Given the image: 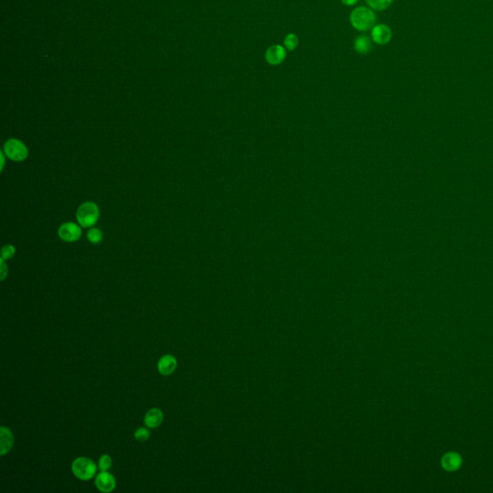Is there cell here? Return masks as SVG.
<instances>
[{
  "instance_id": "6da1fadb",
  "label": "cell",
  "mask_w": 493,
  "mask_h": 493,
  "mask_svg": "<svg viewBox=\"0 0 493 493\" xmlns=\"http://www.w3.org/2000/svg\"><path fill=\"white\" fill-rule=\"evenodd\" d=\"M351 26L358 31H367L372 29L376 24V15L371 9L366 7L356 8L350 16Z\"/></svg>"
},
{
  "instance_id": "7a4b0ae2",
  "label": "cell",
  "mask_w": 493,
  "mask_h": 493,
  "mask_svg": "<svg viewBox=\"0 0 493 493\" xmlns=\"http://www.w3.org/2000/svg\"><path fill=\"white\" fill-rule=\"evenodd\" d=\"M76 219L82 227H92L100 219V208L95 202H84L77 209Z\"/></svg>"
},
{
  "instance_id": "3957f363",
  "label": "cell",
  "mask_w": 493,
  "mask_h": 493,
  "mask_svg": "<svg viewBox=\"0 0 493 493\" xmlns=\"http://www.w3.org/2000/svg\"><path fill=\"white\" fill-rule=\"evenodd\" d=\"M72 470L77 479L81 481H89L96 475L97 465L91 459L80 457L74 460Z\"/></svg>"
},
{
  "instance_id": "277c9868",
  "label": "cell",
  "mask_w": 493,
  "mask_h": 493,
  "mask_svg": "<svg viewBox=\"0 0 493 493\" xmlns=\"http://www.w3.org/2000/svg\"><path fill=\"white\" fill-rule=\"evenodd\" d=\"M4 153L9 159L19 162L28 156V150L26 145L17 139H10L4 145Z\"/></svg>"
},
{
  "instance_id": "5b68a950",
  "label": "cell",
  "mask_w": 493,
  "mask_h": 493,
  "mask_svg": "<svg viewBox=\"0 0 493 493\" xmlns=\"http://www.w3.org/2000/svg\"><path fill=\"white\" fill-rule=\"evenodd\" d=\"M58 234L65 242H76L81 237L82 230L75 223H66L59 227Z\"/></svg>"
},
{
  "instance_id": "8992f818",
  "label": "cell",
  "mask_w": 493,
  "mask_h": 493,
  "mask_svg": "<svg viewBox=\"0 0 493 493\" xmlns=\"http://www.w3.org/2000/svg\"><path fill=\"white\" fill-rule=\"evenodd\" d=\"M286 58V51L280 44H274L268 48L265 53V59L271 66H278L284 63Z\"/></svg>"
},
{
  "instance_id": "52a82bcc",
  "label": "cell",
  "mask_w": 493,
  "mask_h": 493,
  "mask_svg": "<svg viewBox=\"0 0 493 493\" xmlns=\"http://www.w3.org/2000/svg\"><path fill=\"white\" fill-rule=\"evenodd\" d=\"M116 485V479L107 471H101L96 478V485L101 492H112Z\"/></svg>"
},
{
  "instance_id": "ba28073f",
  "label": "cell",
  "mask_w": 493,
  "mask_h": 493,
  "mask_svg": "<svg viewBox=\"0 0 493 493\" xmlns=\"http://www.w3.org/2000/svg\"><path fill=\"white\" fill-rule=\"evenodd\" d=\"M371 37H372V40L376 43L384 45L391 41L392 31L389 28V26L385 25H377L372 28Z\"/></svg>"
},
{
  "instance_id": "9c48e42d",
  "label": "cell",
  "mask_w": 493,
  "mask_h": 493,
  "mask_svg": "<svg viewBox=\"0 0 493 493\" xmlns=\"http://www.w3.org/2000/svg\"><path fill=\"white\" fill-rule=\"evenodd\" d=\"M159 373L163 376H169L173 374L176 371L177 367V361L175 357L171 355H165L163 356L158 361Z\"/></svg>"
},
{
  "instance_id": "30bf717a",
  "label": "cell",
  "mask_w": 493,
  "mask_h": 493,
  "mask_svg": "<svg viewBox=\"0 0 493 493\" xmlns=\"http://www.w3.org/2000/svg\"><path fill=\"white\" fill-rule=\"evenodd\" d=\"M461 457L458 453L450 452L445 454L441 459V465L447 471H456L461 465Z\"/></svg>"
},
{
  "instance_id": "8fae6325",
  "label": "cell",
  "mask_w": 493,
  "mask_h": 493,
  "mask_svg": "<svg viewBox=\"0 0 493 493\" xmlns=\"http://www.w3.org/2000/svg\"><path fill=\"white\" fill-rule=\"evenodd\" d=\"M163 420H164V414H163L162 410L157 409V408H154V409L149 410L146 413L144 423L148 428L154 429V428L160 426L162 424Z\"/></svg>"
},
{
  "instance_id": "7c38bea8",
  "label": "cell",
  "mask_w": 493,
  "mask_h": 493,
  "mask_svg": "<svg viewBox=\"0 0 493 493\" xmlns=\"http://www.w3.org/2000/svg\"><path fill=\"white\" fill-rule=\"evenodd\" d=\"M0 434H1V456H4L7 454L13 447L14 444V436L11 433V431L6 427H1L0 429Z\"/></svg>"
},
{
  "instance_id": "4fadbf2b",
  "label": "cell",
  "mask_w": 493,
  "mask_h": 493,
  "mask_svg": "<svg viewBox=\"0 0 493 493\" xmlns=\"http://www.w3.org/2000/svg\"><path fill=\"white\" fill-rule=\"evenodd\" d=\"M354 45H355L356 51L360 54H362V55L368 54L372 49L371 40L366 35H361L360 37H358L355 41Z\"/></svg>"
},
{
  "instance_id": "5bb4252c",
  "label": "cell",
  "mask_w": 493,
  "mask_h": 493,
  "mask_svg": "<svg viewBox=\"0 0 493 493\" xmlns=\"http://www.w3.org/2000/svg\"><path fill=\"white\" fill-rule=\"evenodd\" d=\"M394 0H366V3L370 8L376 11H383L388 8Z\"/></svg>"
},
{
  "instance_id": "9a60e30c",
  "label": "cell",
  "mask_w": 493,
  "mask_h": 493,
  "mask_svg": "<svg viewBox=\"0 0 493 493\" xmlns=\"http://www.w3.org/2000/svg\"><path fill=\"white\" fill-rule=\"evenodd\" d=\"M285 49L287 51H295L299 44V39H298V36L296 34L290 33L288 35H286V37L285 38Z\"/></svg>"
},
{
  "instance_id": "2e32d148",
  "label": "cell",
  "mask_w": 493,
  "mask_h": 493,
  "mask_svg": "<svg viewBox=\"0 0 493 493\" xmlns=\"http://www.w3.org/2000/svg\"><path fill=\"white\" fill-rule=\"evenodd\" d=\"M87 236H88V240L92 244H99L103 239V234L99 228H91Z\"/></svg>"
},
{
  "instance_id": "e0dca14e",
  "label": "cell",
  "mask_w": 493,
  "mask_h": 493,
  "mask_svg": "<svg viewBox=\"0 0 493 493\" xmlns=\"http://www.w3.org/2000/svg\"><path fill=\"white\" fill-rule=\"evenodd\" d=\"M134 436H135L136 440L144 442V441H147L150 438L151 432L147 428H139V429L136 430Z\"/></svg>"
},
{
  "instance_id": "ac0fdd59",
  "label": "cell",
  "mask_w": 493,
  "mask_h": 493,
  "mask_svg": "<svg viewBox=\"0 0 493 493\" xmlns=\"http://www.w3.org/2000/svg\"><path fill=\"white\" fill-rule=\"evenodd\" d=\"M16 253V249L12 245H6L1 250V259L4 260H11Z\"/></svg>"
},
{
  "instance_id": "d6986e66",
  "label": "cell",
  "mask_w": 493,
  "mask_h": 493,
  "mask_svg": "<svg viewBox=\"0 0 493 493\" xmlns=\"http://www.w3.org/2000/svg\"><path fill=\"white\" fill-rule=\"evenodd\" d=\"M112 466V459L108 455H103L99 461V467L101 471H108Z\"/></svg>"
},
{
  "instance_id": "ffe728a7",
  "label": "cell",
  "mask_w": 493,
  "mask_h": 493,
  "mask_svg": "<svg viewBox=\"0 0 493 493\" xmlns=\"http://www.w3.org/2000/svg\"><path fill=\"white\" fill-rule=\"evenodd\" d=\"M7 274H8V269L4 263V260L1 259V280H3L6 277Z\"/></svg>"
},
{
  "instance_id": "44dd1931",
  "label": "cell",
  "mask_w": 493,
  "mask_h": 493,
  "mask_svg": "<svg viewBox=\"0 0 493 493\" xmlns=\"http://www.w3.org/2000/svg\"><path fill=\"white\" fill-rule=\"evenodd\" d=\"M358 1L359 0H341L343 4L346 6H354L355 4H357Z\"/></svg>"
}]
</instances>
